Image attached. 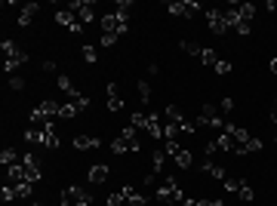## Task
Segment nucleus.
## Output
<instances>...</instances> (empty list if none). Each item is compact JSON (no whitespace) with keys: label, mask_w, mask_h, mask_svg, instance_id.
Returning <instances> with one entry per match:
<instances>
[{"label":"nucleus","mask_w":277,"mask_h":206,"mask_svg":"<svg viewBox=\"0 0 277 206\" xmlns=\"http://www.w3.org/2000/svg\"><path fill=\"white\" fill-rule=\"evenodd\" d=\"M222 133L231 136L237 157H247V154H259V151H262V139H256L253 133H247V130H241V127H234V123H225Z\"/></svg>","instance_id":"1"},{"label":"nucleus","mask_w":277,"mask_h":206,"mask_svg":"<svg viewBox=\"0 0 277 206\" xmlns=\"http://www.w3.org/2000/svg\"><path fill=\"white\" fill-rule=\"evenodd\" d=\"M154 197H157V203H164V206H179V203L185 200V191L179 188L176 176H167V179H164V185L154 191Z\"/></svg>","instance_id":"2"},{"label":"nucleus","mask_w":277,"mask_h":206,"mask_svg":"<svg viewBox=\"0 0 277 206\" xmlns=\"http://www.w3.org/2000/svg\"><path fill=\"white\" fill-rule=\"evenodd\" d=\"M139 130L136 127H124V133L111 142V151L114 154H127V151H139Z\"/></svg>","instance_id":"3"},{"label":"nucleus","mask_w":277,"mask_h":206,"mask_svg":"<svg viewBox=\"0 0 277 206\" xmlns=\"http://www.w3.org/2000/svg\"><path fill=\"white\" fill-rule=\"evenodd\" d=\"M59 102H53V99H47V102H41L37 108H31V127L34 123H41V127H47V123L53 120V117H59Z\"/></svg>","instance_id":"4"},{"label":"nucleus","mask_w":277,"mask_h":206,"mask_svg":"<svg viewBox=\"0 0 277 206\" xmlns=\"http://www.w3.org/2000/svg\"><path fill=\"white\" fill-rule=\"evenodd\" d=\"M99 25H102V31H108V34H117V37H121V34H127V31H130V19H124V16H117V13H105Z\"/></svg>","instance_id":"5"},{"label":"nucleus","mask_w":277,"mask_h":206,"mask_svg":"<svg viewBox=\"0 0 277 206\" xmlns=\"http://www.w3.org/2000/svg\"><path fill=\"white\" fill-rule=\"evenodd\" d=\"M197 127H210V130H225V120L219 117V111L213 105H204L197 114Z\"/></svg>","instance_id":"6"},{"label":"nucleus","mask_w":277,"mask_h":206,"mask_svg":"<svg viewBox=\"0 0 277 206\" xmlns=\"http://www.w3.org/2000/svg\"><path fill=\"white\" fill-rule=\"evenodd\" d=\"M197 10H201V4H194V0H173V4H167V13L176 19H191Z\"/></svg>","instance_id":"7"},{"label":"nucleus","mask_w":277,"mask_h":206,"mask_svg":"<svg viewBox=\"0 0 277 206\" xmlns=\"http://www.w3.org/2000/svg\"><path fill=\"white\" fill-rule=\"evenodd\" d=\"M207 25H210V31L213 34H219V37H225L231 28H228V19H225V10H207Z\"/></svg>","instance_id":"8"},{"label":"nucleus","mask_w":277,"mask_h":206,"mask_svg":"<svg viewBox=\"0 0 277 206\" xmlns=\"http://www.w3.org/2000/svg\"><path fill=\"white\" fill-rule=\"evenodd\" d=\"M22 167H25V173H28V182H41V179H44L41 157H37V154H22Z\"/></svg>","instance_id":"9"},{"label":"nucleus","mask_w":277,"mask_h":206,"mask_svg":"<svg viewBox=\"0 0 277 206\" xmlns=\"http://www.w3.org/2000/svg\"><path fill=\"white\" fill-rule=\"evenodd\" d=\"M68 10L77 16V22H81V25H87V22H93V19H96V13H93V10H96V4H93V0H84V4H71Z\"/></svg>","instance_id":"10"},{"label":"nucleus","mask_w":277,"mask_h":206,"mask_svg":"<svg viewBox=\"0 0 277 206\" xmlns=\"http://www.w3.org/2000/svg\"><path fill=\"white\" fill-rule=\"evenodd\" d=\"M56 22H59L62 28H68L71 34H84V25L77 22V16H74L71 10H59V13H56Z\"/></svg>","instance_id":"11"},{"label":"nucleus","mask_w":277,"mask_h":206,"mask_svg":"<svg viewBox=\"0 0 277 206\" xmlns=\"http://www.w3.org/2000/svg\"><path fill=\"white\" fill-rule=\"evenodd\" d=\"M84 197H90L84 188H77V185H68V188L62 191V197H59V200H62V206H77V203H81Z\"/></svg>","instance_id":"12"},{"label":"nucleus","mask_w":277,"mask_h":206,"mask_svg":"<svg viewBox=\"0 0 277 206\" xmlns=\"http://www.w3.org/2000/svg\"><path fill=\"white\" fill-rule=\"evenodd\" d=\"M25 62H28V53H25V50H16L13 56H7V62H4V71H7L10 77H16V71H19Z\"/></svg>","instance_id":"13"},{"label":"nucleus","mask_w":277,"mask_h":206,"mask_svg":"<svg viewBox=\"0 0 277 206\" xmlns=\"http://www.w3.org/2000/svg\"><path fill=\"white\" fill-rule=\"evenodd\" d=\"M87 105H90V99H84V102H74V99H71V102H65V105L59 108V117H62V120H71V117L81 114Z\"/></svg>","instance_id":"14"},{"label":"nucleus","mask_w":277,"mask_h":206,"mask_svg":"<svg viewBox=\"0 0 277 206\" xmlns=\"http://www.w3.org/2000/svg\"><path fill=\"white\" fill-rule=\"evenodd\" d=\"M105 93H108V111H121L124 108V99H121V90H117V84H105Z\"/></svg>","instance_id":"15"},{"label":"nucleus","mask_w":277,"mask_h":206,"mask_svg":"<svg viewBox=\"0 0 277 206\" xmlns=\"http://www.w3.org/2000/svg\"><path fill=\"white\" fill-rule=\"evenodd\" d=\"M99 145H102V139H96V136H87V133H84V136H81V133L74 136V148H77V151H96Z\"/></svg>","instance_id":"16"},{"label":"nucleus","mask_w":277,"mask_h":206,"mask_svg":"<svg viewBox=\"0 0 277 206\" xmlns=\"http://www.w3.org/2000/svg\"><path fill=\"white\" fill-rule=\"evenodd\" d=\"M204 173H207V176H213V179H219V182H225V179H228V170H225V167H219L216 160H204Z\"/></svg>","instance_id":"17"},{"label":"nucleus","mask_w":277,"mask_h":206,"mask_svg":"<svg viewBox=\"0 0 277 206\" xmlns=\"http://www.w3.org/2000/svg\"><path fill=\"white\" fill-rule=\"evenodd\" d=\"M7 179H10L13 185L28 182V173H25V167H22V160H19V163H13V167H7Z\"/></svg>","instance_id":"18"},{"label":"nucleus","mask_w":277,"mask_h":206,"mask_svg":"<svg viewBox=\"0 0 277 206\" xmlns=\"http://www.w3.org/2000/svg\"><path fill=\"white\" fill-rule=\"evenodd\" d=\"M130 194H133V188L130 185H124V188H117L111 197H108V206H124L127 200H130Z\"/></svg>","instance_id":"19"},{"label":"nucleus","mask_w":277,"mask_h":206,"mask_svg":"<svg viewBox=\"0 0 277 206\" xmlns=\"http://www.w3.org/2000/svg\"><path fill=\"white\" fill-rule=\"evenodd\" d=\"M41 145L50 148V151L59 148V136H56V130H53V123H47V127H44V142H41Z\"/></svg>","instance_id":"20"},{"label":"nucleus","mask_w":277,"mask_h":206,"mask_svg":"<svg viewBox=\"0 0 277 206\" xmlns=\"http://www.w3.org/2000/svg\"><path fill=\"white\" fill-rule=\"evenodd\" d=\"M108 176H111V170H108V167H102V163H96V167H90V182H93V185H102Z\"/></svg>","instance_id":"21"},{"label":"nucleus","mask_w":277,"mask_h":206,"mask_svg":"<svg viewBox=\"0 0 277 206\" xmlns=\"http://www.w3.org/2000/svg\"><path fill=\"white\" fill-rule=\"evenodd\" d=\"M130 127L148 133V111H133V114H130Z\"/></svg>","instance_id":"22"},{"label":"nucleus","mask_w":277,"mask_h":206,"mask_svg":"<svg viewBox=\"0 0 277 206\" xmlns=\"http://www.w3.org/2000/svg\"><path fill=\"white\" fill-rule=\"evenodd\" d=\"M22 139H25L28 145H41V142H44V127H31V130H25Z\"/></svg>","instance_id":"23"},{"label":"nucleus","mask_w":277,"mask_h":206,"mask_svg":"<svg viewBox=\"0 0 277 206\" xmlns=\"http://www.w3.org/2000/svg\"><path fill=\"white\" fill-rule=\"evenodd\" d=\"M37 10H41L37 4H28V7H22V13H19V25H22V28H25V25H31V19L37 16Z\"/></svg>","instance_id":"24"},{"label":"nucleus","mask_w":277,"mask_h":206,"mask_svg":"<svg viewBox=\"0 0 277 206\" xmlns=\"http://www.w3.org/2000/svg\"><path fill=\"white\" fill-rule=\"evenodd\" d=\"M173 160H176V167H179V170H191V167H194V157H191V151H185V148H182Z\"/></svg>","instance_id":"25"},{"label":"nucleus","mask_w":277,"mask_h":206,"mask_svg":"<svg viewBox=\"0 0 277 206\" xmlns=\"http://www.w3.org/2000/svg\"><path fill=\"white\" fill-rule=\"evenodd\" d=\"M234 10H237V16H241L244 22H253V16H256V7L253 4H231Z\"/></svg>","instance_id":"26"},{"label":"nucleus","mask_w":277,"mask_h":206,"mask_svg":"<svg viewBox=\"0 0 277 206\" xmlns=\"http://www.w3.org/2000/svg\"><path fill=\"white\" fill-rule=\"evenodd\" d=\"M179 50L188 53V56H197V59H201V53H204V47H197L194 40H179Z\"/></svg>","instance_id":"27"},{"label":"nucleus","mask_w":277,"mask_h":206,"mask_svg":"<svg viewBox=\"0 0 277 206\" xmlns=\"http://www.w3.org/2000/svg\"><path fill=\"white\" fill-rule=\"evenodd\" d=\"M213 142L219 145V151H228V154H234V142H231V136H228V133H219Z\"/></svg>","instance_id":"28"},{"label":"nucleus","mask_w":277,"mask_h":206,"mask_svg":"<svg viewBox=\"0 0 277 206\" xmlns=\"http://www.w3.org/2000/svg\"><path fill=\"white\" fill-rule=\"evenodd\" d=\"M22 157L13 151V148H4V151H0V163H4V167H13V163H19Z\"/></svg>","instance_id":"29"},{"label":"nucleus","mask_w":277,"mask_h":206,"mask_svg":"<svg viewBox=\"0 0 277 206\" xmlns=\"http://www.w3.org/2000/svg\"><path fill=\"white\" fill-rule=\"evenodd\" d=\"M201 62H204L207 68H216V62H219V56H216V50H210V47H204V53H201Z\"/></svg>","instance_id":"30"},{"label":"nucleus","mask_w":277,"mask_h":206,"mask_svg":"<svg viewBox=\"0 0 277 206\" xmlns=\"http://www.w3.org/2000/svg\"><path fill=\"white\" fill-rule=\"evenodd\" d=\"M136 87H139V102H142V105H148V102H151V84H145V80H139Z\"/></svg>","instance_id":"31"},{"label":"nucleus","mask_w":277,"mask_h":206,"mask_svg":"<svg viewBox=\"0 0 277 206\" xmlns=\"http://www.w3.org/2000/svg\"><path fill=\"white\" fill-rule=\"evenodd\" d=\"M31 185H34V182H19V185H13V191H16V200H22V197H31Z\"/></svg>","instance_id":"32"},{"label":"nucleus","mask_w":277,"mask_h":206,"mask_svg":"<svg viewBox=\"0 0 277 206\" xmlns=\"http://www.w3.org/2000/svg\"><path fill=\"white\" fill-rule=\"evenodd\" d=\"M164 139L179 142V127H176V123H170V120H167V127H164Z\"/></svg>","instance_id":"33"},{"label":"nucleus","mask_w":277,"mask_h":206,"mask_svg":"<svg viewBox=\"0 0 277 206\" xmlns=\"http://www.w3.org/2000/svg\"><path fill=\"white\" fill-rule=\"evenodd\" d=\"M213 71H216V74H222V77H225V74H231V71H234V65H231V62H228V59H219V62H216V68H213Z\"/></svg>","instance_id":"34"},{"label":"nucleus","mask_w":277,"mask_h":206,"mask_svg":"<svg viewBox=\"0 0 277 206\" xmlns=\"http://www.w3.org/2000/svg\"><path fill=\"white\" fill-rule=\"evenodd\" d=\"M164 157H167V151H154V157H151L154 173H161V170H164Z\"/></svg>","instance_id":"35"},{"label":"nucleus","mask_w":277,"mask_h":206,"mask_svg":"<svg viewBox=\"0 0 277 206\" xmlns=\"http://www.w3.org/2000/svg\"><path fill=\"white\" fill-rule=\"evenodd\" d=\"M84 62L96 65V62H99V50H96V47H84Z\"/></svg>","instance_id":"36"},{"label":"nucleus","mask_w":277,"mask_h":206,"mask_svg":"<svg viewBox=\"0 0 277 206\" xmlns=\"http://www.w3.org/2000/svg\"><path fill=\"white\" fill-rule=\"evenodd\" d=\"M222 185H225V191H231V194H237V191L244 188V182H241V179H225Z\"/></svg>","instance_id":"37"},{"label":"nucleus","mask_w":277,"mask_h":206,"mask_svg":"<svg viewBox=\"0 0 277 206\" xmlns=\"http://www.w3.org/2000/svg\"><path fill=\"white\" fill-rule=\"evenodd\" d=\"M130 10H133V4H127V0H117V16H124V19H130Z\"/></svg>","instance_id":"38"},{"label":"nucleus","mask_w":277,"mask_h":206,"mask_svg":"<svg viewBox=\"0 0 277 206\" xmlns=\"http://www.w3.org/2000/svg\"><path fill=\"white\" fill-rule=\"evenodd\" d=\"M237 197H241V200H247V203H250V200L256 197V191H253V185H247V182H244V188H241V191H237Z\"/></svg>","instance_id":"39"},{"label":"nucleus","mask_w":277,"mask_h":206,"mask_svg":"<svg viewBox=\"0 0 277 206\" xmlns=\"http://www.w3.org/2000/svg\"><path fill=\"white\" fill-rule=\"evenodd\" d=\"M127 203H130V206H145V203H148V197H145V194H136V191H133Z\"/></svg>","instance_id":"40"},{"label":"nucleus","mask_w":277,"mask_h":206,"mask_svg":"<svg viewBox=\"0 0 277 206\" xmlns=\"http://www.w3.org/2000/svg\"><path fill=\"white\" fill-rule=\"evenodd\" d=\"M219 111L231 114V111H234V99H231V96H225V99H222V105H219Z\"/></svg>","instance_id":"41"},{"label":"nucleus","mask_w":277,"mask_h":206,"mask_svg":"<svg viewBox=\"0 0 277 206\" xmlns=\"http://www.w3.org/2000/svg\"><path fill=\"white\" fill-rule=\"evenodd\" d=\"M117 44V34H108V31H102V47H114Z\"/></svg>","instance_id":"42"},{"label":"nucleus","mask_w":277,"mask_h":206,"mask_svg":"<svg viewBox=\"0 0 277 206\" xmlns=\"http://www.w3.org/2000/svg\"><path fill=\"white\" fill-rule=\"evenodd\" d=\"M0 197H4V203H13V200H16V191H13V185L0 191Z\"/></svg>","instance_id":"43"},{"label":"nucleus","mask_w":277,"mask_h":206,"mask_svg":"<svg viewBox=\"0 0 277 206\" xmlns=\"http://www.w3.org/2000/svg\"><path fill=\"white\" fill-rule=\"evenodd\" d=\"M10 87H13V90H25V77H19V74L10 77Z\"/></svg>","instance_id":"44"},{"label":"nucleus","mask_w":277,"mask_h":206,"mask_svg":"<svg viewBox=\"0 0 277 206\" xmlns=\"http://www.w3.org/2000/svg\"><path fill=\"white\" fill-rule=\"evenodd\" d=\"M179 151H182V148H179V142H170V139H167V154H170V157H176Z\"/></svg>","instance_id":"45"},{"label":"nucleus","mask_w":277,"mask_h":206,"mask_svg":"<svg viewBox=\"0 0 277 206\" xmlns=\"http://www.w3.org/2000/svg\"><path fill=\"white\" fill-rule=\"evenodd\" d=\"M197 206H222L219 200H197Z\"/></svg>","instance_id":"46"},{"label":"nucleus","mask_w":277,"mask_h":206,"mask_svg":"<svg viewBox=\"0 0 277 206\" xmlns=\"http://www.w3.org/2000/svg\"><path fill=\"white\" fill-rule=\"evenodd\" d=\"M44 71H47V74H53V71H56V62H50V59H47V62H44Z\"/></svg>","instance_id":"47"},{"label":"nucleus","mask_w":277,"mask_h":206,"mask_svg":"<svg viewBox=\"0 0 277 206\" xmlns=\"http://www.w3.org/2000/svg\"><path fill=\"white\" fill-rule=\"evenodd\" d=\"M179 206H197V200H191V197H185V200H182Z\"/></svg>","instance_id":"48"},{"label":"nucleus","mask_w":277,"mask_h":206,"mask_svg":"<svg viewBox=\"0 0 277 206\" xmlns=\"http://www.w3.org/2000/svg\"><path fill=\"white\" fill-rule=\"evenodd\" d=\"M77 206H93V197H84V200L77 203Z\"/></svg>","instance_id":"49"},{"label":"nucleus","mask_w":277,"mask_h":206,"mask_svg":"<svg viewBox=\"0 0 277 206\" xmlns=\"http://www.w3.org/2000/svg\"><path fill=\"white\" fill-rule=\"evenodd\" d=\"M268 68H271V74H277V56L271 59V65H268Z\"/></svg>","instance_id":"50"},{"label":"nucleus","mask_w":277,"mask_h":206,"mask_svg":"<svg viewBox=\"0 0 277 206\" xmlns=\"http://www.w3.org/2000/svg\"><path fill=\"white\" fill-rule=\"evenodd\" d=\"M271 123H277V105L271 108Z\"/></svg>","instance_id":"51"},{"label":"nucleus","mask_w":277,"mask_h":206,"mask_svg":"<svg viewBox=\"0 0 277 206\" xmlns=\"http://www.w3.org/2000/svg\"><path fill=\"white\" fill-rule=\"evenodd\" d=\"M31 206H44V203H31Z\"/></svg>","instance_id":"52"},{"label":"nucleus","mask_w":277,"mask_h":206,"mask_svg":"<svg viewBox=\"0 0 277 206\" xmlns=\"http://www.w3.org/2000/svg\"><path fill=\"white\" fill-rule=\"evenodd\" d=\"M274 142H277V136H274Z\"/></svg>","instance_id":"53"}]
</instances>
